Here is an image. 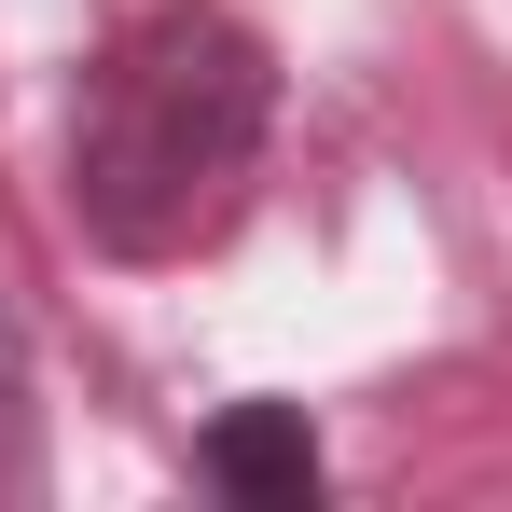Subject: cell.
I'll return each mask as SVG.
<instances>
[{"mask_svg": "<svg viewBox=\"0 0 512 512\" xmlns=\"http://www.w3.org/2000/svg\"><path fill=\"white\" fill-rule=\"evenodd\" d=\"M208 485L250 512H305L319 499V429L291 416V402H236V416L208 429Z\"/></svg>", "mask_w": 512, "mask_h": 512, "instance_id": "obj_2", "label": "cell"}, {"mask_svg": "<svg viewBox=\"0 0 512 512\" xmlns=\"http://www.w3.org/2000/svg\"><path fill=\"white\" fill-rule=\"evenodd\" d=\"M277 125V56L222 0H153L111 56L84 70L70 125V222L111 263H180L236 222Z\"/></svg>", "mask_w": 512, "mask_h": 512, "instance_id": "obj_1", "label": "cell"}, {"mask_svg": "<svg viewBox=\"0 0 512 512\" xmlns=\"http://www.w3.org/2000/svg\"><path fill=\"white\" fill-rule=\"evenodd\" d=\"M0 416H14V346H0Z\"/></svg>", "mask_w": 512, "mask_h": 512, "instance_id": "obj_3", "label": "cell"}]
</instances>
